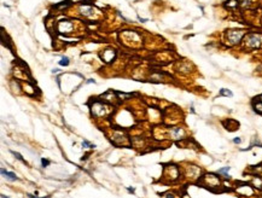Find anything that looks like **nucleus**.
<instances>
[{"label":"nucleus","mask_w":262,"mask_h":198,"mask_svg":"<svg viewBox=\"0 0 262 198\" xmlns=\"http://www.w3.org/2000/svg\"><path fill=\"white\" fill-rule=\"evenodd\" d=\"M203 185L206 187H209V188H213V187H219L221 185V181L219 179V176H216L215 174H206L203 176Z\"/></svg>","instance_id":"obj_1"},{"label":"nucleus","mask_w":262,"mask_h":198,"mask_svg":"<svg viewBox=\"0 0 262 198\" xmlns=\"http://www.w3.org/2000/svg\"><path fill=\"white\" fill-rule=\"evenodd\" d=\"M260 100H261V102H262V96H261V97H260Z\"/></svg>","instance_id":"obj_25"},{"label":"nucleus","mask_w":262,"mask_h":198,"mask_svg":"<svg viewBox=\"0 0 262 198\" xmlns=\"http://www.w3.org/2000/svg\"><path fill=\"white\" fill-rule=\"evenodd\" d=\"M233 143H234V144H240V143H242V139H240V138H234V139H233Z\"/></svg>","instance_id":"obj_17"},{"label":"nucleus","mask_w":262,"mask_h":198,"mask_svg":"<svg viewBox=\"0 0 262 198\" xmlns=\"http://www.w3.org/2000/svg\"><path fill=\"white\" fill-rule=\"evenodd\" d=\"M82 146L84 147H91V148H94L95 147V145H92L89 142H87V140H84V142H82Z\"/></svg>","instance_id":"obj_15"},{"label":"nucleus","mask_w":262,"mask_h":198,"mask_svg":"<svg viewBox=\"0 0 262 198\" xmlns=\"http://www.w3.org/2000/svg\"><path fill=\"white\" fill-rule=\"evenodd\" d=\"M230 169H231V167H225V168L219 169L217 173H219V174H224V176H225L226 179H228V178H230V175H228L227 173H228V170H230Z\"/></svg>","instance_id":"obj_9"},{"label":"nucleus","mask_w":262,"mask_h":198,"mask_svg":"<svg viewBox=\"0 0 262 198\" xmlns=\"http://www.w3.org/2000/svg\"><path fill=\"white\" fill-rule=\"evenodd\" d=\"M252 108H254V111H255V112L262 115V102H261V100L257 102V104H256V103H254V104H252Z\"/></svg>","instance_id":"obj_7"},{"label":"nucleus","mask_w":262,"mask_h":198,"mask_svg":"<svg viewBox=\"0 0 262 198\" xmlns=\"http://www.w3.org/2000/svg\"><path fill=\"white\" fill-rule=\"evenodd\" d=\"M128 191H129V192H132V193H133V192H134V188H130V187H128Z\"/></svg>","instance_id":"obj_23"},{"label":"nucleus","mask_w":262,"mask_h":198,"mask_svg":"<svg viewBox=\"0 0 262 198\" xmlns=\"http://www.w3.org/2000/svg\"><path fill=\"white\" fill-rule=\"evenodd\" d=\"M11 152L13 153V156H15V157H16V158H17V160H20V161H21V162H23L24 164H28V163H27V161H26V160H24V158L22 157V155H21V153H18V152H16V151H11Z\"/></svg>","instance_id":"obj_13"},{"label":"nucleus","mask_w":262,"mask_h":198,"mask_svg":"<svg viewBox=\"0 0 262 198\" xmlns=\"http://www.w3.org/2000/svg\"><path fill=\"white\" fill-rule=\"evenodd\" d=\"M50 163H51V162L48 161V160H45V158H43V160H41V164H43V167H47Z\"/></svg>","instance_id":"obj_16"},{"label":"nucleus","mask_w":262,"mask_h":198,"mask_svg":"<svg viewBox=\"0 0 262 198\" xmlns=\"http://www.w3.org/2000/svg\"><path fill=\"white\" fill-rule=\"evenodd\" d=\"M92 82H93V84H94V82H95V81H94V80H92V79H89V80L87 81V84H92Z\"/></svg>","instance_id":"obj_21"},{"label":"nucleus","mask_w":262,"mask_h":198,"mask_svg":"<svg viewBox=\"0 0 262 198\" xmlns=\"http://www.w3.org/2000/svg\"><path fill=\"white\" fill-rule=\"evenodd\" d=\"M1 198H9V197H6L5 195H1Z\"/></svg>","instance_id":"obj_24"},{"label":"nucleus","mask_w":262,"mask_h":198,"mask_svg":"<svg viewBox=\"0 0 262 198\" xmlns=\"http://www.w3.org/2000/svg\"><path fill=\"white\" fill-rule=\"evenodd\" d=\"M261 45V39L259 35L256 34H250L247 39V46H249L250 48H259Z\"/></svg>","instance_id":"obj_3"},{"label":"nucleus","mask_w":262,"mask_h":198,"mask_svg":"<svg viewBox=\"0 0 262 198\" xmlns=\"http://www.w3.org/2000/svg\"><path fill=\"white\" fill-rule=\"evenodd\" d=\"M166 198H175V197H174L173 193H167V195H166Z\"/></svg>","instance_id":"obj_18"},{"label":"nucleus","mask_w":262,"mask_h":198,"mask_svg":"<svg viewBox=\"0 0 262 198\" xmlns=\"http://www.w3.org/2000/svg\"><path fill=\"white\" fill-rule=\"evenodd\" d=\"M80 10H81V13L85 15V16H91L92 12H93V9H92L91 5H81Z\"/></svg>","instance_id":"obj_6"},{"label":"nucleus","mask_w":262,"mask_h":198,"mask_svg":"<svg viewBox=\"0 0 262 198\" xmlns=\"http://www.w3.org/2000/svg\"><path fill=\"white\" fill-rule=\"evenodd\" d=\"M28 197H29V198H38L36 196H33V195H28ZM46 198H47V197H46Z\"/></svg>","instance_id":"obj_22"},{"label":"nucleus","mask_w":262,"mask_h":198,"mask_svg":"<svg viewBox=\"0 0 262 198\" xmlns=\"http://www.w3.org/2000/svg\"><path fill=\"white\" fill-rule=\"evenodd\" d=\"M252 186L259 187V188H262V180H261L259 176L254 178V180H252Z\"/></svg>","instance_id":"obj_10"},{"label":"nucleus","mask_w":262,"mask_h":198,"mask_svg":"<svg viewBox=\"0 0 262 198\" xmlns=\"http://www.w3.org/2000/svg\"><path fill=\"white\" fill-rule=\"evenodd\" d=\"M221 97H233V93L231 92L230 89H226V88H222L220 89V93H219Z\"/></svg>","instance_id":"obj_8"},{"label":"nucleus","mask_w":262,"mask_h":198,"mask_svg":"<svg viewBox=\"0 0 262 198\" xmlns=\"http://www.w3.org/2000/svg\"><path fill=\"white\" fill-rule=\"evenodd\" d=\"M171 133H173V135H174L176 139H179V138H180V135H181V134L184 133V130H183L181 128H173V130H171Z\"/></svg>","instance_id":"obj_11"},{"label":"nucleus","mask_w":262,"mask_h":198,"mask_svg":"<svg viewBox=\"0 0 262 198\" xmlns=\"http://www.w3.org/2000/svg\"><path fill=\"white\" fill-rule=\"evenodd\" d=\"M260 198H262V195H261V196H260Z\"/></svg>","instance_id":"obj_26"},{"label":"nucleus","mask_w":262,"mask_h":198,"mask_svg":"<svg viewBox=\"0 0 262 198\" xmlns=\"http://www.w3.org/2000/svg\"><path fill=\"white\" fill-rule=\"evenodd\" d=\"M5 178H6L7 180H10V181H15V180H17V179H18L17 176H16L15 173H12V172H7V173H6V175H5Z\"/></svg>","instance_id":"obj_12"},{"label":"nucleus","mask_w":262,"mask_h":198,"mask_svg":"<svg viewBox=\"0 0 262 198\" xmlns=\"http://www.w3.org/2000/svg\"><path fill=\"white\" fill-rule=\"evenodd\" d=\"M243 36H244V31L243 30H228L226 33V38L232 45L238 44L239 41L243 39Z\"/></svg>","instance_id":"obj_2"},{"label":"nucleus","mask_w":262,"mask_h":198,"mask_svg":"<svg viewBox=\"0 0 262 198\" xmlns=\"http://www.w3.org/2000/svg\"><path fill=\"white\" fill-rule=\"evenodd\" d=\"M72 28V24L69 21H62L59 23V31L61 33H69Z\"/></svg>","instance_id":"obj_5"},{"label":"nucleus","mask_w":262,"mask_h":198,"mask_svg":"<svg viewBox=\"0 0 262 198\" xmlns=\"http://www.w3.org/2000/svg\"><path fill=\"white\" fill-rule=\"evenodd\" d=\"M0 172H1V174H3L4 176L6 175V173H7V170H6V169H4V168H1V170H0Z\"/></svg>","instance_id":"obj_19"},{"label":"nucleus","mask_w":262,"mask_h":198,"mask_svg":"<svg viewBox=\"0 0 262 198\" xmlns=\"http://www.w3.org/2000/svg\"><path fill=\"white\" fill-rule=\"evenodd\" d=\"M106 105L100 103V102H95L92 106V115H95L98 112V116H104V115H106Z\"/></svg>","instance_id":"obj_4"},{"label":"nucleus","mask_w":262,"mask_h":198,"mask_svg":"<svg viewBox=\"0 0 262 198\" xmlns=\"http://www.w3.org/2000/svg\"><path fill=\"white\" fill-rule=\"evenodd\" d=\"M59 65L68 67V65H69V58H68V57H62V59L59 61Z\"/></svg>","instance_id":"obj_14"},{"label":"nucleus","mask_w":262,"mask_h":198,"mask_svg":"<svg viewBox=\"0 0 262 198\" xmlns=\"http://www.w3.org/2000/svg\"><path fill=\"white\" fill-rule=\"evenodd\" d=\"M138 20L140 21V22H146V21H147L146 18H141V17H139V16H138Z\"/></svg>","instance_id":"obj_20"}]
</instances>
